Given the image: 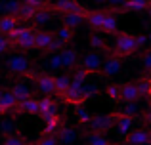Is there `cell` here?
<instances>
[{"instance_id": "f546056e", "label": "cell", "mask_w": 151, "mask_h": 145, "mask_svg": "<svg viewBox=\"0 0 151 145\" xmlns=\"http://www.w3.org/2000/svg\"><path fill=\"white\" fill-rule=\"evenodd\" d=\"M35 14H37V10L31 6H27V4H19V10H17V17L19 21H31V19L35 17Z\"/></svg>"}, {"instance_id": "7c38bea8", "label": "cell", "mask_w": 151, "mask_h": 145, "mask_svg": "<svg viewBox=\"0 0 151 145\" xmlns=\"http://www.w3.org/2000/svg\"><path fill=\"white\" fill-rule=\"evenodd\" d=\"M59 57H61V69H67V71H73L78 65V52L75 48H63L59 52Z\"/></svg>"}, {"instance_id": "681fc988", "label": "cell", "mask_w": 151, "mask_h": 145, "mask_svg": "<svg viewBox=\"0 0 151 145\" xmlns=\"http://www.w3.org/2000/svg\"><path fill=\"white\" fill-rule=\"evenodd\" d=\"M94 2H98V4H105L107 0H94Z\"/></svg>"}, {"instance_id": "1f68e13d", "label": "cell", "mask_w": 151, "mask_h": 145, "mask_svg": "<svg viewBox=\"0 0 151 145\" xmlns=\"http://www.w3.org/2000/svg\"><path fill=\"white\" fill-rule=\"evenodd\" d=\"M105 96L115 103H121V86L119 84H109L105 88Z\"/></svg>"}, {"instance_id": "db71d44e", "label": "cell", "mask_w": 151, "mask_h": 145, "mask_svg": "<svg viewBox=\"0 0 151 145\" xmlns=\"http://www.w3.org/2000/svg\"><path fill=\"white\" fill-rule=\"evenodd\" d=\"M2 2H6V0H2Z\"/></svg>"}, {"instance_id": "7bdbcfd3", "label": "cell", "mask_w": 151, "mask_h": 145, "mask_svg": "<svg viewBox=\"0 0 151 145\" xmlns=\"http://www.w3.org/2000/svg\"><path fill=\"white\" fill-rule=\"evenodd\" d=\"M126 2V0H107V4H109V10L111 11H113V14H115V11H121V8H122V4H124Z\"/></svg>"}, {"instance_id": "ab89813d", "label": "cell", "mask_w": 151, "mask_h": 145, "mask_svg": "<svg viewBox=\"0 0 151 145\" xmlns=\"http://www.w3.org/2000/svg\"><path fill=\"white\" fill-rule=\"evenodd\" d=\"M77 119H78V122H81V124H88V122H90V119H92V115H90L86 109L77 107Z\"/></svg>"}, {"instance_id": "f1b7e54d", "label": "cell", "mask_w": 151, "mask_h": 145, "mask_svg": "<svg viewBox=\"0 0 151 145\" xmlns=\"http://www.w3.org/2000/svg\"><path fill=\"white\" fill-rule=\"evenodd\" d=\"M136 88L140 92V97H149L151 96V78L144 76L140 80H136Z\"/></svg>"}, {"instance_id": "7402d4cb", "label": "cell", "mask_w": 151, "mask_h": 145, "mask_svg": "<svg viewBox=\"0 0 151 145\" xmlns=\"http://www.w3.org/2000/svg\"><path fill=\"white\" fill-rule=\"evenodd\" d=\"M10 92L14 94V97L17 101H23V99H31L33 97V92H31L29 88H27L23 82H15V84H12V88H10Z\"/></svg>"}, {"instance_id": "bcb514c9", "label": "cell", "mask_w": 151, "mask_h": 145, "mask_svg": "<svg viewBox=\"0 0 151 145\" xmlns=\"http://www.w3.org/2000/svg\"><path fill=\"white\" fill-rule=\"evenodd\" d=\"M145 11H147V15H149V19H151V0H149V4H147V8H145Z\"/></svg>"}, {"instance_id": "ffe728a7", "label": "cell", "mask_w": 151, "mask_h": 145, "mask_svg": "<svg viewBox=\"0 0 151 145\" xmlns=\"http://www.w3.org/2000/svg\"><path fill=\"white\" fill-rule=\"evenodd\" d=\"M55 139H58V143H65V145H69V143H73L75 139H77V132L73 130V128H69V126H65V124H61V126L58 128V132H55Z\"/></svg>"}, {"instance_id": "f907efd6", "label": "cell", "mask_w": 151, "mask_h": 145, "mask_svg": "<svg viewBox=\"0 0 151 145\" xmlns=\"http://www.w3.org/2000/svg\"><path fill=\"white\" fill-rule=\"evenodd\" d=\"M4 90H6V88H2V86H0V96H2V94H4Z\"/></svg>"}, {"instance_id": "6da1fadb", "label": "cell", "mask_w": 151, "mask_h": 145, "mask_svg": "<svg viewBox=\"0 0 151 145\" xmlns=\"http://www.w3.org/2000/svg\"><path fill=\"white\" fill-rule=\"evenodd\" d=\"M4 65H6L10 76H25V78L29 76L31 78L33 73H37L33 69V59L27 57L25 54H12V56H8Z\"/></svg>"}, {"instance_id": "9f6ffc18", "label": "cell", "mask_w": 151, "mask_h": 145, "mask_svg": "<svg viewBox=\"0 0 151 145\" xmlns=\"http://www.w3.org/2000/svg\"><path fill=\"white\" fill-rule=\"evenodd\" d=\"M149 97H151V96H149Z\"/></svg>"}, {"instance_id": "f35d334b", "label": "cell", "mask_w": 151, "mask_h": 145, "mask_svg": "<svg viewBox=\"0 0 151 145\" xmlns=\"http://www.w3.org/2000/svg\"><path fill=\"white\" fill-rule=\"evenodd\" d=\"M31 145H59L55 136H40L37 141H33Z\"/></svg>"}, {"instance_id": "9a60e30c", "label": "cell", "mask_w": 151, "mask_h": 145, "mask_svg": "<svg viewBox=\"0 0 151 145\" xmlns=\"http://www.w3.org/2000/svg\"><path fill=\"white\" fill-rule=\"evenodd\" d=\"M54 38L55 34L52 31H37V34H35V50H40L44 54L50 48V44L54 42Z\"/></svg>"}, {"instance_id": "b9f144b4", "label": "cell", "mask_w": 151, "mask_h": 145, "mask_svg": "<svg viewBox=\"0 0 151 145\" xmlns=\"http://www.w3.org/2000/svg\"><path fill=\"white\" fill-rule=\"evenodd\" d=\"M142 63H144V71L145 73H151V50L142 56Z\"/></svg>"}, {"instance_id": "f5cc1de1", "label": "cell", "mask_w": 151, "mask_h": 145, "mask_svg": "<svg viewBox=\"0 0 151 145\" xmlns=\"http://www.w3.org/2000/svg\"><path fill=\"white\" fill-rule=\"evenodd\" d=\"M147 145H151V139H149V143H147Z\"/></svg>"}, {"instance_id": "7a4b0ae2", "label": "cell", "mask_w": 151, "mask_h": 145, "mask_svg": "<svg viewBox=\"0 0 151 145\" xmlns=\"http://www.w3.org/2000/svg\"><path fill=\"white\" fill-rule=\"evenodd\" d=\"M138 50H140V48H138V44H136L134 34H130V33H117L115 46H113V50H111V56L124 59V57L136 54Z\"/></svg>"}, {"instance_id": "60d3db41", "label": "cell", "mask_w": 151, "mask_h": 145, "mask_svg": "<svg viewBox=\"0 0 151 145\" xmlns=\"http://www.w3.org/2000/svg\"><path fill=\"white\" fill-rule=\"evenodd\" d=\"M19 2H23V4H27V6L35 8V10H44V8H46L44 0H19Z\"/></svg>"}, {"instance_id": "8992f818", "label": "cell", "mask_w": 151, "mask_h": 145, "mask_svg": "<svg viewBox=\"0 0 151 145\" xmlns=\"http://www.w3.org/2000/svg\"><path fill=\"white\" fill-rule=\"evenodd\" d=\"M33 82L37 86V90L42 94L44 97H52L55 94V86H54V76L48 73H33Z\"/></svg>"}, {"instance_id": "30bf717a", "label": "cell", "mask_w": 151, "mask_h": 145, "mask_svg": "<svg viewBox=\"0 0 151 145\" xmlns=\"http://www.w3.org/2000/svg\"><path fill=\"white\" fill-rule=\"evenodd\" d=\"M121 71H122V59L121 57H115V56H109L107 59H103L100 74L101 76H115Z\"/></svg>"}, {"instance_id": "9c48e42d", "label": "cell", "mask_w": 151, "mask_h": 145, "mask_svg": "<svg viewBox=\"0 0 151 145\" xmlns=\"http://www.w3.org/2000/svg\"><path fill=\"white\" fill-rule=\"evenodd\" d=\"M59 99L63 103H69V105H75V107H81L84 103V96H82V84H75L71 82V86L67 88V92L63 96H59Z\"/></svg>"}, {"instance_id": "74e56055", "label": "cell", "mask_w": 151, "mask_h": 145, "mask_svg": "<svg viewBox=\"0 0 151 145\" xmlns=\"http://www.w3.org/2000/svg\"><path fill=\"white\" fill-rule=\"evenodd\" d=\"M15 124H14V120L12 119H8V120H2L0 122V134L2 136H12V134H15Z\"/></svg>"}, {"instance_id": "11a10c76", "label": "cell", "mask_w": 151, "mask_h": 145, "mask_svg": "<svg viewBox=\"0 0 151 145\" xmlns=\"http://www.w3.org/2000/svg\"><path fill=\"white\" fill-rule=\"evenodd\" d=\"M149 76H151V73H149Z\"/></svg>"}, {"instance_id": "c3c4849f", "label": "cell", "mask_w": 151, "mask_h": 145, "mask_svg": "<svg viewBox=\"0 0 151 145\" xmlns=\"http://www.w3.org/2000/svg\"><path fill=\"white\" fill-rule=\"evenodd\" d=\"M145 36H147V44L151 46V33H149V34H145Z\"/></svg>"}, {"instance_id": "4316f807", "label": "cell", "mask_w": 151, "mask_h": 145, "mask_svg": "<svg viewBox=\"0 0 151 145\" xmlns=\"http://www.w3.org/2000/svg\"><path fill=\"white\" fill-rule=\"evenodd\" d=\"M54 86H55V94L59 96H63V94L67 92V88L71 86V76L69 74H63V76H54Z\"/></svg>"}, {"instance_id": "3957f363", "label": "cell", "mask_w": 151, "mask_h": 145, "mask_svg": "<svg viewBox=\"0 0 151 145\" xmlns=\"http://www.w3.org/2000/svg\"><path fill=\"white\" fill-rule=\"evenodd\" d=\"M46 10H50L52 14L58 11V14H78L84 17L88 14V8H84L78 0H58L54 4H46Z\"/></svg>"}, {"instance_id": "277c9868", "label": "cell", "mask_w": 151, "mask_h": 145, "mask_svg": "<svg viewBox=\"0 0 151 145\" xmlns=\"http://www.w3.org/2000/svg\"><path fill=\"white\" fill-rule=\"evenodd\" d=\"M37 27H19V34L17 38H15V42L12 44V48H17L21 50L23 54L31 52V50H35V34H37Z\"/></svg>"}, {"instance_id": "2e32d148", "label": "cell", "mask_w": 151, "mask_h": 145, "mask_svg": "<svg viewBox=\"0 0 151 145\" xmlns=\"http://www.w3.org/2000/svg\"><path fill=\"white\" fill-rule=\"evenodd\" d=\"M103 15H105V10H88V14L84 15V21L88 23V27L96 33H100L101 23H103Z\"/></svg>"}, {"instance_id": "5b68a950", "label": "cell", "mask_w": 151, "mask_h": 145, "mask_svg": "<svg viewBox=\"0 0 151 145\" xmlns=\"http://www.w3.org/2000/svg\"><path fill=\"white\" fill-rule=\"evenodd\" d=\"M88 126H90V130H92V134L101 136V134L109 132L111 128L115 126V115L113 113H109V115H92Z\"/></svg>"}, {"instance_id": "8d00e7d4", "label": "cell", "mask_w": 151, "mask_h": 145, "mask_svg": "<svg viewBox=\"0 0 151 145\" xmlns=\"http://www.w3.org/2000/svg\"><path fill=\"white\" fill-rule=\"evenodd\" d=\"M46 65H48L50 71H58V69H61V57H59V54H52V56L46 57Z\"/></svg>"}, {"instance_id": "ee69618b", "label": "cell", "mask_w": 151, "mask_h": 145, "mask_svg": "<svg viewBox=\"0 0 151 145\" xmlns=\"http://www.w3.org/2000/svg\"><path fill=\"white\" fill-rule=\"evenodd\" d=\"M10 40H8L6 36H4V34H0V56H2V54H6L8 50H10Z\"/></svg>"}, {"instance_id": "836d02e7", "label": "cell", "mask_w": 151, "mask_h": 145, "mask_svg": "<svg viewBox=\"0 0 151 145\" xmlns=\"http://www.w3.org/2000/svg\"><path fill=\"white\" fill-rule=\"evenodd\" d=\"M119 113H121V115H126V116L136 119V116L140 115V103H124V107H122Z\"/></svg>"}, {"instance_id": "52a82bcc", "label": "cell", "mask_w": 151, "mask_h": 145, "mask_svg": "<svg viewBox=\"0 0 151 145\" xmlns=\"http://www.w3.org/2000/svg\"><path fill=\"white\" fill-rule=\"evenodd\" d=\"M101 63H103V54L94 50V52H86L81 59V67L84 69L88 74H100V69H101Z\"/></svg>"}, {"instance_id": "cb8c5ba5", "label": "cell", "mask_w": 151, "mask_h": 145, "mask_svg": "<svg viewBox=\"0 0 151 145\" xmlns=\"http://www.w3.org/2000/svg\"><path fill=\"white\" fill-rule=\"evenodd\" d=\"M82 138H86V143L84 145H117L113 141H109L107 138H103L100 134H92V132H81Z\"/></svg>"}, {"instance_id": "83f0119b", "label": "cell", "mask_w": 151, "mask_h": 145, "mask_svg": "<svg viewBox=\"0 0 151 145\" xmlns=\"http://www.w3.org/2000/svg\"><path fill=\"white\" fill-rule=\"evenodd\" d=\"M61 124H63V119L59 115H54L52 119L46 120V128H44V132H42V136H54Z\"/></svg>"}, {"instance_id": "8fae6325", "label": "cell", "mask_w": 151, "mask_h": 145, "mask_svg": "<svg viewBox=\"0 0 151 145\" xmlns=\"http://www.w3.org/2000/svg\"><path fill=\"white\" fill-rule=\"evenodd\" d=\"M121 86V101L122 103H138L142 99L140 92L136 88V82H126V84H119Z\"/></svg>"}, {"instance_id": "d4e9b609", "label": "cell", "mask_w": 151, "mask_h": 145, "mask_svg": "<svg viewBox=\"0 0 151 145\" xmlns=\"http://www.w3.org/2000/svg\"><path fill=\"white\" fill-rule=\"evenodd\" d=\"M82 21H84V17H82V15H78V14H63L61 15L63 27H67V29H71V31H75L77 27H81Z\"/></svg>"}, {"instance_id": "4dcf8cb0", "label": "cell", "mask_w": 151, "mask_h": 145, "mask_svg": "<svg viewBox=\"0 0 151 145\" xmlns=\"http://www.w3.org/2000/svg\"><path fill=\"white\" fill-rule=\"evenodd\" d=\"M88 42H90V46L92 48H96L98 52H105V40H103V34L101 33H96V31H92V34H90V38H88Z\"/></svg>"}, {"instance_id": "484cf974", "label": "cell", "mask_w": 151, "mask_h": 145, "mask_svg": "<svg viewBox=\"0 0 151 145\" xmlns=\"http://www.w3.org/2000/svg\"><path fill=\"white\" fill-rule=\"evenodd\" d=\"M149 0H126L122 4L121 11H145Z\"/></svg>"}, {"instance_id": "d6a6232c", "label": "cell", "mask_w": 151, "mask_h": 145, "mask_svg": "<svg viewBox=\"0 0 151 145\" xmlns=\"http://www.w3.org/2000/svg\"><path fill=\"white\" fill-rule=\"evenodd\" d=\"M55 38H58V40H61V42H71L73 40V34H75V31H71V29H67V27H59L58 31H55Z\"/></svg>"}, {"instance_id": "603a6c76", "label": "cell", "mask_w": 151, "mask_h": 145, "mask_svg": "<svg viewBox=\"0 0 151 145\" xmlns=\"http://www.w3.org/2000/svg\"><path fill=\"white\" fill-rule=\"evenodd\" d=\"M52 19H54V14L44 8V10H37V14H35V17L31 21H33V27H44L48 23H52Z\"/></svg>"}, {"instance_id": "d6986e66", "label": "cell", "mask_w": 151, "mask_h": 145, "mask_svg": "<svg viewBox=\"0 0 151 145\" xmlns=\"http://www.w3.org/2000/svg\"><path fill=\"white\" fill-rule=\"evenodd\" d=\"M15 105H17V99L14 97V94L10 90H4V94L0 96V116L12 113L15 109Z\"/></svg>"}, {"instance_id": "e0dca14e", "label": "cell", "mask_w": 151, "mask_h": 145, "mask_svg": "<svg viewBox=\"0 0 151 145\" xmlns=\"http://www.w3.org/2000/svg\"><path fill=\"white\" fill-rule=\"evenodd\" d=\"M113 115H115V126H117V134L124 138V136L130 132V128H132L134 119H132V116H126V115H121V113H113Z\"/></svg>"}, {"instance_id": "ba28073f", "label": "cell", "mask_w": 151, "mask_h": 145, "mask_svg": "<svg viewBox=\"0 0 151 145\" xmlns=\"http://www.w3.org/2000/svg\"><path fill=\"white\" fill-rule=\"evenodd\" d=\"M151 139V130L147 128H140V130H134V132H128L124 136L122 141H119L117 145H147Z\"/></svg>"}, {"instance_id": "44dd1931", "label": "cell", "mask_w": 151, "mask_h": 145, "mask_svg": "<svg viewBox=\"0 0 151 145\" xmlns=\"http://www.w3.org/2000/svg\"><path fill=\"white\" fill-rule=\"evenodd\" d=\"M19 17L17 15H2L0 17V34H4L6 36L10 31H14L15 27H19Z\"/></svg>"}, {"instance_id": "5bb4252c", "label": "cell", "mask_w": 151, "mask_h": 145, "mask_svg": "<svg viewBox=\"0 0 151 145\" xmlns=\"http://www.w3.org/2000/svg\"><path fill=\"white\" fill-rule=\"evenodd\" d=\"M100 33L103 34H113V36H117L119 33V21L117 17H115V14L111 10H105V15H103V23H101V29Z\"/></svg>"}, {"instance_id": "e575fe53", "label": "cell", "mask_w": 151, "mask_h": 145, "mask_svg": "<svg viewBox=\"0 0 151 145\" xmlns=\"http://www.w3.org/2000/svg\"><path fill=\"white\" fill-rule=\"evenodd\" d=\"M19 0H6L2 2V11H6V15H17V10H19Z\"/></svg>"}, {"instance_id": "f6af8a7d", "label": "cell", "mask_w": 151, "mask_h": 145, "mask_svg": "<svg viewBox=\"0 0 151 145\" xmlns=\"http://www.w3.org/2000/svg\"><path fill=\"white\" fill-rule=\"evenodd\" d=\"M144 119H145V122H147V124H151V111L145 113V115H144Z\"/></svg>"}, {"instance_id": "816d5d0a", "label": "cell", "mask_w": 151, "mask_h": 145, "mask_svg": "<svg viewBox=\"0 0 151 145\" xmlns=\"http://www.w3.org/2000/svg\"><path fill=\"white\" fill-rule=\"evenodd\" d=\"M0 11H2V2H0Z\"/></svg>"}, {"instance_id": "ac0fdd59", "label": "cell", "mask_w": 151, "mask_h": 145, "mask_svg": "<svg viewBox=\"0 0 151 145\" xmlns=\"http://www.w3.org/2000/svg\"><path fill=\"white\" fill-rule=\"evenodd\" d=\"M12 113H27V115H38V99L31 97V99H23V101H17L15 109Z\"/></svg>"}, {"instance_id": "d590c367", "label": "cell", "mask_w": 151, "mask_h": 145, "mask_svg": "<svg viewBox=\"0 0 151 145\" xmlns=\"http://www.w3.org/2000/svg\"><path fill=\"white\" fill-rule=\"evenodd\" d=\"M2 145H31V143L27 141L23 136L12 134V136H6V138H4V143H2Z\"/></svg>"}, {"instance_id": "4fadbf2b", "label": "cell", "mask_w": 151, "mask_h": 145, "mask_svg": "<svg viewBox=\"0 0 151 145\" xmlns=\"http://www.w3.org/2000/svg\"><path fill=\"white\" fill-rule=\"evenodd\" d=\"M55 103H58V101L52 99V97H42V99H38V115L42 116V120H44V122L48 119H52L54 115H58Z\"/></svg>"}, {"instance_id": "7dc6e473", "label": "cell", "mask_w": 151, "mask_h": 145, "mask_svg": "<svg viewBox=\"0 0 151 145\" xmlns=\"http://www.w3.org/2000/svg\"><path fill=\"white\" fill-rule=\"evenodd\" d=\"M147 111H151V97H147Z\"/></svg>"}]
</instances>
